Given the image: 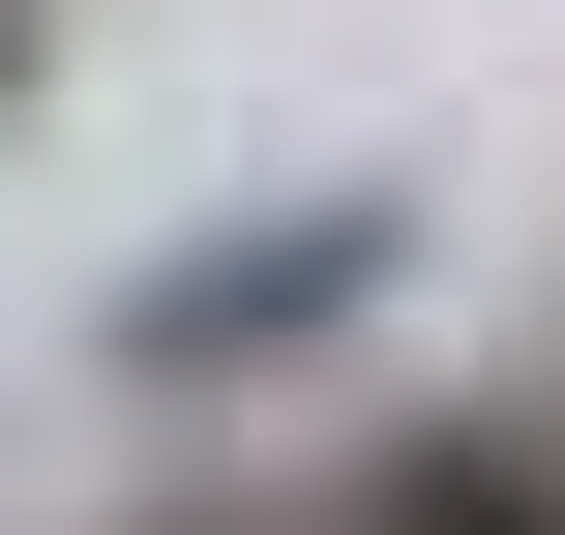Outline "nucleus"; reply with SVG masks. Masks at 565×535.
Wrapping results in <instances>:
<instances>
[{"instance_id": "nucleus-1", "label": "nucleus", "mask_w": 565, "mask_h": 535, "mask_svg": "<svg viewBox=\"0 0 565 535\" xmlns=\"http://www.w3.org/2000/svg\"><path fill=\"white\" fill-rule=\"evenodd\" d=\"M387 179H298V208H238V238H179V268H119V387H268V357H328L358 298H387Z\"/></svg>"}, {"instance_id": "nucleus-3", "label": "nucleus", "mask_w": 565, "mask_h": 535, "mask_svg": "<svg viewBox=\"0 0 565 535\" xmlns=\"http://www.w3.org/2000/svg\"><path fill=\"white\" fill-rule=\"evenodd\" d=\"M0 119H30V0H0Z\"/></svg>"}, {"instance_id": "nucleus-2", "label": "nucleus", "mask_w": 565, "mask_h": 535, "mask_svg": "<svg viewBox=\"0 0 565 535\" xmlns=\"http://www.w3.org/2000/svg\"><path fill=\"white\" fill-rule=\"evenodd\" d=\"M358 535H565V447L447 417V447H387V477H358Z\"/></svg>"}]
</instances>
